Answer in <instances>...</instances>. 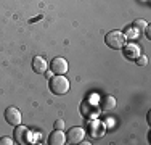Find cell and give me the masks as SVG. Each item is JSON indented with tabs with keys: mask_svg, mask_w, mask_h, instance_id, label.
Instances as JSON below:
<instances>
[{
	"mask_svg": "<svg viewBox=\"0 0 151 145\" xmlns=\"http://www.w3.org/2000/svg\"><path fill=\"white\" fill-rule=\"evenodd\" d=\"M48 87L53 94H56V95H64V94L69 92L71 84H69V81H68V78H64V74H56V76H52V78H50Z\"/></svg>",
	"mask_w": 151,
	"mask_h": 145,
	"instance_id": "cell-1",
	"label": "cell"
},
{
	"mask_svg": "<svg viewBox=\"0 0 151 145\" xmlns=\"http://www.w3.org/2000/svg\"><path fill=\"white\" fill-rule=\"evenodd\" d=\"M116 99H114L113 95H105L101 99V103H100V107H101L103 111H113L114 108H116Z\"/></svg>",
	"mask_w": 151,
	"mask_h": 145,
	"instance_id": "cell-9",
	"label": "cell"
},
{
	"mask_svg": "<svg viewBox=\"0 0 151 145\" xmlns=\"http://www.w3.org/2000/svg\"><path fill=\"white\" fill-rule=\"evenodd\" d=\"M145 34H146V39H151V34H150V24L145 28Z\"/></svg>",
	"mask_w": 151,
	"mask_h": 145,
	"instance_id": "cell-16",
	"label": "cell"
},
{
	"mask_svg": "<svg viewBox=\"0 0 151 145\" xmlns=\"http://www.w3.org/2000/svg\"><path fill=\"white\" fill-rule=\"evenodd\" d=\"M3 116H5V121L8 123L10 126H16L21 124V119H23V116H21V111L18 110L16 107H8L5 110V113H3Z\"/></svg>",
	"mask_w": 151,
	"mask_h": 145,
	"instance_id": "cell-4",
	"label": "cell"
},
{
	"mask_svg": "<svg viewBox=\"0 0 151 145\" xmlns=\"http://www.w3.org/2000/svg\"><path fill=\"white\" fill-rule=\"evenodd\" d=\"M13 137H15V142L16 144H21V145L27 144V142H29V129H27L26 126L18 124L16 129H15V134H13Z\"/></svg>",
	"mask_w": 151,
	"mask_h": 145,
	"instance_id": "cell-5",
	"label": "cell"
},
{
	"mask_svg": "<svg viewBox=\"0 0 151 145\" xmlns=\"http://www.w3.org/2000/svg\"><path fill=\"white\" fill-rule=\"evenodd\" d=\"M53 128L55 129H64V121L63 119H56L55 124H53Z\"/></svg>",
	"mask_w": 151,
	"mask_h": 145,
	"instance_id": "cell-15",
	"label": "cell"
},
{
	"mask_svg": "<svg viewBox=\"0 0 151 145\" xmlns=\"http://www.w3.org/2000/svg\"><path fill=\"white\" fill-rule=\"evenodd\" d=\"M132 26H134L135 29H138V31H142V29H145L146 26H148V23H146L145 20H135L134 23H132Z\"/></svg>",
	"mask_w": 151,
	"mask_h": 145,
	"instance_id": "cell-12",
	"label": "cell"
},
{
	"mask_svg": "<svg viewBox=\"0 0 151 145\" xmlns=\"http://www.w3.org/2000/svg\"><path fill=\"white\" fill-rule=\"evenodd\" d=\"M32 70L37 74H45L47 70H48V63L45 61L44 57H34L32 58Z\"/></svg>",
	"mask_w": 151,
	"mask_h": 145,
	"instance_id": "cell-7",
	"label": "cell"
},
{
	"mask_svg": "<svg viewBox=\"0 0 151 145\" xmlns=\"http://www.w3.org/2000/svg\"><path fill=\"white\" fill-rule=\"evenodd\" d=\"M90 128H92V130H90V136L92 137H101L103 134H105V124L103 123H100V121H93L92 124H90Z\"/></svg>",
	"mask_w": 151,
	"mask_h": 145,
	"instance_id": "cell-11",
	"label": "cell"
},
{
	"mask_svg": "<svg viewBox=\"0 0 151 145\" xmlns=\"http://www.w3.org/2000/svg\"><path fill=\"white\" fill-rule=\"evenodd\" d=\"M85 137V130L81 126H74L66 132V144H82Z\"/></svg>",
	"mask_w": 151,
	"mask_h": 145,
	"instance_id": "cell-3",
	"label": "cell"
},
{
	"mask_svg": "<svg viewBox=\"0 0 151 145\" xmlns=\"http://www.w3.org/2000/svg\"><path fill=\"white\" fill-rule=\"evenodd\" d=\"M125 41H127L125 34H124L122 31H117V29L109 31V32L106 34V37H105L106 45L109 47V49H113V50H121L122 47L125 45Z\"/></svg>",
	"mask_w": 151,
	"mask_h": 145,
	"instance_id": "cell-2",
	"label": "cell"
},
{
	"mask_svg": "<svg viewBox=\"0 0 151 145\" xmlns=\"http://www.w3.org/2000/svg\"><path fill=\"white\" fill-rule=\"evenodd\" d=\"M146 63H148V58H146L145 55H142V53H140V55L137 57V65H138V66H145Z\"/></svg>",
	"mask_w": 151,
	"mask_h": 145,
	"instance_id": "cell-13",
	"label": "cell"
},
{
	"mask_svg": "<svg viewBox=\"0 0 151 145\" xmlns=\"http://www.w3.org/2000/svg\"><path fill=\"white\" fill-rule=\"evenodd\" d=\"M50 68H52V71L55 72V74H66V71H68V61L64 60L63 57H56V58H53V60H52Z\"/></svg>",
	"mask_w": 151,
	"mask_h": 145,
	"instance_id": "cell-6",
	"label": "cell"
},
{
	"mask_svg": "<svg viewBox=\"0 0 151 145\" xmlns=\"http://www.w3.org/2000/svg\"><path fill=\"white\" fill-rule=\"evenodd\" d=\"M0 145H13L12 137H0Z\"/></svg>",
	"mask_w": 151,
	"mask_h": 145,
	"instance_id": "cell-14",
	"label": "cell"
},
{
	"mask_svg": "<svg viewBox=\"0 0 151 145\" xmlns=\"http://www.w3.org/2000/svg\"><path fill=\"white\" fill-rule=\"evenodd\" d=\"M124 49V55L129 58V60H134V58H137L140 55V49L135 45V44H129V45L122 47Z\"/></svg>",
	"mask_w": 151,
	"mask_h": 145,
	"instance_id": "cell-10",
	"label": "cell"
},
{
	"mask_svg": "<svg viewBox=\"0 0 151 145\" xmlns=\"http://www.w3.org/2000/svg\"><path fill=\"white\" fill-rule=\"evenodd\" d=\"M48 144L50 145H64L66 144V136H64V132L61 129L53 130L48 136Z\"/></svg>",
	"mask_w": 151,
	"mask_h": 145,
	"instance_id": "cell-8",
	"label": "cell"
}]
</instances>
